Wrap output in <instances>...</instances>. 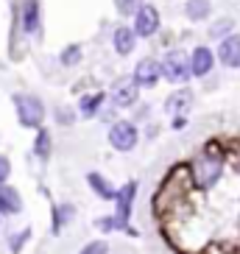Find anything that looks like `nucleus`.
Listing matches in <instances>:
<instances>
[{"label":"nucleus","mask_w":240,"mask_h":254,"mask_svg":"<svg viewBox=\"0 0 240 254\" xmlns=\"http://www.w3.org/2000/svg\"><path fill=\"white\" fill-rule=\"evenodd\" d=\"M221 173H224V157L221 154H215V151H207V154H201V157L193 162V179L198 187H204V190H210L212 185H218V179H221Z\"/></svg>","instance_id":"obj_1"},{"label":"nucleus","mask_w":240,"mask_h":254,"mask_svg":"<svg viewBox=\"0 0 240 254\" xmlns=\"http://www.w3.org/2000/svg\"><path fill=\"white\" fill-rule=\"evenodd\" d=\"M14 106H17V118H20L23 126H28V128L42 126L45 106H42V101L37 95H14Z\"/></svg>","instance_id":"obj_2"},{"label":"nucleus","mask_w":240,"mask_h":254,"mask_svg":"<svg viewBox=\"0 0 240 254\" xmlns=\"http://www.w3.org/2000/svg\"><path fill=\"white\" fill-rule=\"evenodd\" d=\"M159 70H162V75H165L168 81H187L190 78V59H187V53L184 51H171L165 56V62L159 64Z\"/></svg>","instance_id":"obj_3"},{"label":"nucleus","mask_w":240,"mask_h":254,"mask_svg":"<svg viewBox=\"0 0 240 254\" xmlns=\"http://www.w3.org/2000/svg\"><path fill=\"white\" fill-rule=\"evenodd\" d=\"M109 142L115 151H131L137 145V128L128 120H118L109 128Z\"/></svg>","instance_id":"obj_4"},{"label":"nucleus","mask_w":240,"mask_h":254,"mask_svg":"<svg viewBox=\"0 0 240 254\" xmlns=\"http://www.w3.org/2000/svg\"><path fill=\"white\" fill-rule=\"evenodd\" d=\"M134 193H137V185L128 182V185L120 187V193H115L118 198V212H115V229H123L128 224V215H131V201H134Z\"/></svg>","instance_id":"obj_5"},{"label":"nucleus","mask_w":240,"mask_h":254,"mask_svg":"<svg viewBox=\"0 0 240 254\" xmlns=\"http://www.w3.org/2000/svg\"><path fill=\"white\" fill-rule=\"evenodd\" d=\"M159 28V11L154 6H140L134 11V37H151Z\"/></svg>","instance_id":"obj_6"},{"label":"nucleus","mask_w":240,"mask_h":254,"mask_svg":"<svg viewBox=\"0 0 240 254\" xmlns=\"http://www.w3.org/2000/svg\"><path fill=\"white\" fill-rule=\"evenodd\" d=\"M159 75H162V70H159V62L154 59H143V62H137V67H134V84L137 87H154V84L159 81Z\"/></svg>","instance_id":"obj_7"},{"label":"nucleus","mask_w":240,"mask_h":254,"mask_svg":"<svg viewBox=\"0 0 240 254\" xmlns=\"http://www.w3.org/2000/svg\"><path fill=\"white\" fill-rule=\"evenodd\" d=\"M137 84L134 78H118L112 84V104L115 106H131L137 101Z\"/></svg>","instance_id":"obj_8"},{"label":"nucleus","mask_w":240,"mask_h":254,"mask_svg":"<svg viewBox=\"0 0 240 254\" xmlns=\"http://www.w3.org/2000/svg\"><path fill=\"white\" fill-rule=\"evenodd\" d=\"M215 64V56H212L210 48H195L193 56H190V75H207Z\"/></svg>","instance_id":"obj_9"},{"label":"nucleus","mask_w":240,"mask_h":254,"mask_svg":"<svg viewBox=\"0 0 240 254\" xmlns=\"http://www.w3.org/2000/svg\"><path fill=\"white\" fill-rule=\"evenodd\" d=\"M218 56L226 67H240V37H226L218 48Z\"/></svg>","instance_id":"obj_10"},{"label":"nucleus","mask_w":240,"mask_h":254,"mask_svg":"<svg viewBox=\"0 0 240 254\" xmlns=\"http://www.w3.org/2000/svg\"><path fill=\"white\" fill-rule=\"evenodd\" d=\"M23 209V198L14 187H3L0 185V212L3 215H17Z\"/></svg>","instance_id":"obj_11"},{"label":"nucleus","mask_w":240,"mask_h":254,"mask_svg":"<svg viewBox=\"0 0 240 254\" xmlns=\"http://www.w3.org/2000/svg\"><path fill=\"white\" fill-rule=\"evenodd\" d=\"M190 104H193V92H190V90H179V92H173V95L165 101V112L179 118V115H184L190 109Z\"/></svg>","instance_id":"obj_12"},{"label":"nucleus","mask_w":240,"mask_h":254,"mask_svg":"<svg viewBox=\"0 0 240 254\" xmlns=\"http://www.w3.org/2000/svg\"><path fill=\"white\" fill-rule=\"evenodd\" d=\"M112 42H115V51H118L120 56H128V53L134 51V42H137V37H134V31H131V28H123V25H120V28L115 31Z\"/></svg>","instance_id":"obj_13"},{"label":"nucleus","mask_w":240,"mask_h":254,"mask_svg":"<svg viewBox=\"0 0 240 254\" xmlns=\"http://www.w3.org/2000/svg\"><path fill=\"white\" fill-rule=\"evenodd\" d=\"M23 31L25 34H37L39 31V3L37 0H25L23 3Z\"/></svg>","instance_id":"obj_14"},{"label":"nucleus","mask_w":240,"mask_h":254,"mask_svg":"<svg viewBox=\"0 0 240 254\" xmlns=\"http://www.w3.org/2000/svg\"><path fill=\"white\" fill-rule=\"evenodd\" d=\"M87 182H90V187L95 190L98 195H101V198H104V201H112V198H115V190L109 187V182H106L101 173H90V176H87Z\"/></svg>","instance_id":"obj_15"},{"label":"nucleus","mask_w":240,"mask_h":254,"mask_svg":"<svg viewBox=\"0 0 240 254\" xmlns=\"http://www.w3.org/2000/svg\"><path fill=\"white\" fill-rule=\"evenodd\" d=\"M184 14L190 20H204V17H210V0H187V6H184Z\"/></svg>","instance_id":"obj_16"},{"label":"nucleus","mask_w":240,"mask_h":254,"mask_svg":"<svg viewBox=\"0 0 240 254\" xmlns=\"http://www.w3.org/2000/svg\"><path fill=\"white\" fill-rule=\"evenodd\" d=\"M34 154H37L39 159H48L51 157V134H48L45 128L37 134V145H34Z\"/></svg>","instance_id":"obj_17"},{"label":"nucleus","mask_w":240,"mask_h":254,"mask_svg":"<svg viewBox=\"0 0 240 254\" xmlns=\"http://www.w3.org/2000/svg\"><path fill=\"white\" fill-rule=\"evenodd\" d=\"M98 106H101V95H87L81 101V115L84 118H92L98 112Z\"/></svg>","instance_id":"obj_18"},{"label":"nucleus","mask_w":240,"mask_h":254,"mask_svg":"<svg viewBox=\"0 0 240 254\" xmlns=\"http://www.w3.org/2000/svg\"><path fill=\"white\" fill-rule=\"evenodd\" d=\"M115 6H118V11L120 14H134L137 8L143 6V0H115Z\"/></svg>","instance_id":"obj_19"},{"label":"nucleus","mask_w":240,"mask_h":254,"mask_svg":"<svg viewBox=\"0 0 240 254\" xmlns=\"http://www.w3.org/2000/svg\"><path fill=\"white\" fill-rule=\"evenodd\" d=\"M106 252H109L106 240H92V243H87V246H84L78 254H106Z\"/></svg>","instance_id":"obj_20"},{"label":"nucleus","mask_w":240,"mask_h":254,"mask_svg":"<svg viewBox=\"0 0 240 254\" xmlns=\"http://www.w3.org/2000/svg\"><path fill=\"white\" fill-rule=\"evenodd\" d=\"M78 59H81V51H78V48H75V45H70L67 51L61 53V62H64L67 67H70V64H75V62H78Z\"/></svg>","instance_id":"obj_21"},{"label":"nucleus","mask_w":240,"mask_h":254,"mask_svg":"<svg viewBox=\"0 0 240 254\" xmlns=\"http://www.w3.org/2000/svg\"><path fill=\"white\" fill-rule=\"evenodd\" d=\"M31 238V229H23V232H20V235H14V238H11V252H20V249H23V243H25V240H28Z\"/></svg>","instance_id":"obj_22"},{"label":"nucleus","mask_w":240,"mask_h":254,"mask_svg":"<svg viewBox=\"0 0 240 254\" xmlns=\"http://www.w3.org/2000/svg\"><path fill=\"white\" fill-rule=\"evenodd\" d=\"M8 173H11V165H8L6 157H0V185L8 179Z\"/></svg>","instance_id":"obj_23"},{"label":"nucleus","mask_w":240,"mask_h":254,"mask_svg":"<svg viewBox=\"0 0 240 254\" xmlns=\"http://www.w3.org/2000/svg\"><path fill=\"white\" fill-rule=\"evenodd\" d=\"M98 226H101L104 232H109V229H115V221H112V218H101V221H98Z\"/></svg>","instance_id":"obj_24"}]
</instances>
